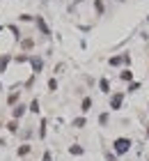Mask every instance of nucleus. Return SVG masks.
Here are the masks:
<instances>
[{"label":"nucleus","mask_w":149,"mask_h":161,"mask_svg":"<svg viewBox=\"0 0 149 161\" xmlns=\"http://www.w3.org/2000/svg\"><path fill=\"white\" fill-rule=\"evenodd\" d=\"M83 124H85V120H83V118H78L76 122H73V127H83Z\"/></svg>","instance_id":"nucleus-8"},{"label":"nucleus","mask_w":149,"mask_h":161,"mask_svg":"<svg viewBox=\"0 0 149 161\" xmlns=\"http://www.w3.org/2000/svg\"><path fill=\"white\" fill-rule=\"evenodd\" d=\"M7 60H9V58H0V71H2V69L7 67Z\"/></svg>","instance_id":"nucleus-7"},{"label":"nucleus","mask_w":149,"mask_h":161,"mask_svg":"<svg viewBox=\"0 0 149 161\" xmlns=\"http://www.w3.org/2000/svg\"><path fill=\"white\" fill-rule=\"evenodd\" d=\"M7 129H9V131H16V129H18V124H16V122H14V120H12V122H9V124H7Z\"/></svg>","instance_id":"nucleus-5"},{"label":"nucleus","mask_w":149,"mask_h":161,"mask_svg":"<svg viewBox=\"0 0 149 161\" xmlns=\"http://www.w3.org/2000/svg\"><path fill=\"white\" fill-rule=\"evenodd\" d=\"M30 152V147H28V145H23V147H18V154H21V157H23V154H28Z\"/></svg>","instance_id":"nucleus-4"},{"label":"nucleus","mask_w":149,"mask_h":161,"mask_svg":"<svg viewBox=\"0 0 149 161\" xmlns=\"http://www.w3.org/2000/svg\"><path fill=\"white\" fill-rule=\"evenodd\" d=\"M129 147H131V140L129 138H117L115 140V152L124 154V152H129Z\"/></svg>","instance_id":"nucleus-1"},{"label":"nucleus","mask_w":149,"mask_h":161,"mask_svg":"<svg viewBox=\"0 0 149 161\" xmlns=\"http://www.w3.org/2000/svg\"><path fill=\"white\" fill-rule=\"evenodd\" d=\"M18 115H23V106H18V108L14 110V118H18Z\"/></svg>","instance_id":"nucleus-9"},{"label":"nucleus","mask_w":149,"mask_h":161,"mask_svg":"<svg viewBox=\"0 0 149 161\" xmlns=\"http://www.w3.org/2000/svg\"><path fill=\"white\" fill-rule=\"evenodd\" d=\"M44 161H51V154H48V152L44 154Z\"/></svg>","instance_id":"nucleus-10"},{"label":"nucleus","mask_w":149,"mask_h":161,"mask_svg":"<svg viewBox=\"0 0 149 161\" xmlns=\"http://www.w3.org/2000/svg\"><path fill=\"white\" fill-rule=\"evenodd\" d=\"M122 99H124L122 94H115L113 99H110V106H113V108H119V106H122Z\"/></svg>","instance_id":"nucleus-2"},{"label":"nucleus","mask_w":149,"mask_h":161,"mask_svg":"<svg viewBox=\"0 0 149 161\" xmlns=\"http://www.w3.org/2000/svg\"><path fill=\"white\" fill-rule=\"evenodd\" d=\"M32 67H35V71H39V69H41V60H39V58H32Z\"/></svg>","instance_id":"nucleus-3"},{"label":"nucleus","mask_w":149,"mask_h":161,"mask_svg":"<svg viewBox=\"0 0 149 161\" xmlns=\"http://www.w3.org/2000/svg\"><path fill=\"white\" fill-rule=\"evenodd\" d=\"M122 78H124V81H131L133 74H131V71H122Z\"/></svg>","instance_id":"nucleus-6"}]
</instances>
